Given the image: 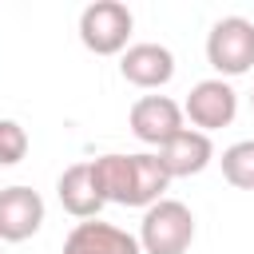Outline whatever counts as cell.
Segmentation results:
<instances>
[{"instance_id": "obj_1", "label": "cell", "mask_w": 254, "mask_h": 254, "mask_svg": "<svg viewBox=\"0 0 254 254\" xmlns=\"http://www.w3.org/2000/svg\"><path fill=\"white\" fill-rule=\"evenodd\" d=\"M91 163V179H95V190L103 202H115V206H151L163 198L167 190V175L159 167V159L151 151H139V155H95L87 159Z\"/></svg>"}, {"instance_id": "obj_2", "label": "cell", "mask_w": 254, "mask_h": 254, "mask_svg": "<svg viewBox=\"0 0 254 254\" xmlns=\"http://www.w3.org/2000/svg\"><path fill=\"white\" fill-rule=\"evenodd\" d=\"M135 238L143 254H187L194 242V214L179 198H159L143 210Z\"/></svg>"}, {"instance_id": "obj_3", "label": "cell", "mask_w": 254, "mask_h": 254, "mask_svg": "<svg viewBox=\"0 0 254 254\" xmlns=\"http://www.w3.org/2000/svg\"><path fill=\"white\" fill-rule=\"evenodd\" d=\"M206 64L218 71V79L246 75L254 67V24L246 16H222L206 32Z\"/></svg>"}, {"instance_id": "obj_4", "label": "cell", "mask_w": 254, "mask_h": 254, "mask_svg": "<svg viewBox=\"0 0 254 254\" xmlns=\"http://www.w3.org/2000/svg\"><path fill=\"white\" fill-rule=\"evenodd\" d=\"M131 28H135V16L119 0H95L79 12V44L95 56H123Z\"/></svg>"}, {"instance_id": "obj_5", "label": "cell", "mask_w": 254, "mask_h": 254, "mask_svg": "<svg viewBox=\"0 0 254 254\" xmlns=\"http://www.w3.org/2000/svg\"><path fill=\"white\" fill-rule=\"evenodd\" d=\"M234 115H238V91L230 87V79H218V75L198 79L183 99V119H190V127L202 135L230 127Z\"/></svg>"}, {"instance_id": "obj_6", "label": "cell", "mask_w": 254, "mask_h": 254, "mask_svg": "<svg viewBox=\"0 0 254 254\" xmlns=\"http://www.w3.org/2000/svg\"><path fill=\"white\" fill-rule=\"evenodd\" d=\"M127 127H131V135H135L139 143L163 147V143H171V139L187 127L183 103H175L171 95H139V99L131 103V111H127Z\"/></svg>"}, {"instance_id": "obj_7", "label": "cell", "mask_w": 254, "mask_h": 254, "mask_svg": "<svg viewBox=\"0 0 254 254\" xmlns=\"http://www.w3.org/2000/svg\"><path fill=\"white\" fill-rule=\"evenodd\" d=\"M119 75L143 91H159L175 79V52L167 44H155V40L127 44V52L119 56Z\"/></svg>"}, {"instance_id": "obj_8", "label": "cell", "mask_w": 254, "mask_h": 254, "mask_svg": "<svg viewBox=\"0 0 254 254\" xmlns=\"http://www.w3.org/2000/svg\"><path fill=\"white\" fill-rule=\"evenodd\" d=\"M44 226V198L40 190L16 183L0 187V242H28Z\"/></svg>"}, {"instance_id": "obj_9", "label": "cell", "mask_w": 254, "mask_h": 254, "mask_svg": "<svg viewBox=\"0 0 254 254\" xmlns=\"http://www.w3.org/2000/svg\"><path fill=\"white\" fill-rule=\"evenodd\" d=\"M155 159H159V167H163L167 179H190V175H202L210 167L214 143H210V135H202L194 127H183L171 143H163L155 151Z\"/></svg>"}, {"instance_id": "obj_10", "label": "cell", "mask_w": 254, "mask_h": 254, "mask_svg": "<svg viewBox=\"0 0 254 254\" xmlns=\"http://www.w3.org/2000/svg\"><path fill=\"white\" fill-rule=\"evenodd\" d=\"M64 254H143L139 238L127 234L123 226L99 222V218H83L67 230L64 238Z\"/></svg>"}, {"instance_id": "obj_11", "label": "cell", "mask_w": 254, "mask_h": 254, "mask_svg": "<svg viewBox=\"0 0 254 254\" xmlns=\"http://www.w3.org/2000/svg\"><path fill=\"white\" fill-rule=\"evenodd\" d=\"M56 198L60 206L71 214V218H99V210L107 206L95 190V179H91V163H71L60 179H56Z\"/></svg>"}, {"instance_id": "obj_12", "label": "cell", "mask_w": 254, "mask_h": 254, "mask_svg": "<svg viewBox=\"0 0 254 254\" xmlns=\"http://www.w3.org/2000/svg\"><path fill=\"white\" fill-rule=\"evenodd\" d=\"M222 179L238 190H254V139H238L222 151Z\"/></svg>"}, {"instance_id": "obj_13", "label": "cell", "mask_w": 254, "mask_h": 254, "mask_svg": "<svg viewBox=\"0 0 254 254\" xmlns=\"http://www.w3.org/2000/svg\"><path fill=\"white\" fill-rule=\"evenodd\" d=\"M28 155V131L16 119H0V167H16Z\"/></svg>"}, {"instance_id": "obj_14", "label": "cell", "mask_w": 254, "mask_h": 254, "mask_svg": "<svg viewBox=\"0 0 254 254\" xmlns=\"http://www.w3.org/2000/svg\"><path fill=\"white\" fill-rule=\"evenodd\" d=\"M250 107H254V91H250Z\"/></svg>"}, {"instance_id": "obj_15", "label": "cell", "mask_w": 254, "mask_h": 254, "mask_svg": "<svg viewBox=\"0 0 254 254\" xmlns=\"http://www.w3.org/2000/svg\"><path fill=\"white\" fill-rule=\"evenodd\" d=\"M0 254H4V246H0Z\"/></svg>"}]
</instances>
